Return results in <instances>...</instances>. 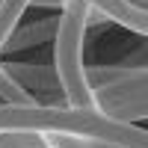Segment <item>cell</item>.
I'll list each match as a JSON object with an SVG mask.
<instances>
[{
    "label": "cell",
    "instance_id": "cell-1",
    "mask_svg": "<svg viewBox=\"0 0 148 148\" xmlns=\"http://www.w3.org/2000/svg\"><path fill=\"white\" fill-rule=\"evenodd\" d=\"M86 27H89V6L83 0H65L59 9V24L53 36V71L59 89H62L65 107L71 110H95L83 65Z\"/></svg>",
    "mask_w": 148,
    "mask_h": 148
},
{
    "label": "cell",
    "instance_id": "cell-2",
    "mask_svg": "<svg viewBox=\"0 0 148 148\" xmlns=\"http://www.w3.org/2000/svg\"><path fill=\"white\" fill-rule=\"evenodd\" d=\"M145 80H127L119 86H110V89L92 92V107L95 113H101L113 121H121V125H139L145 119L148 110V98H145Z\"/></svg>",
    "mask_w": 148,
    "mask_h": 148
},
{
    "label": "cell",
    "instance_id": "cell-3",
    "mask_svg": "<svg viewBox=\"0 0 148 148\" xmlns=\"http://www.w3.org/2000/svg\"><path fill=\"white\" fill-rule=\"evenodd\" d=\"M15 80L21 89L27 92H47V107H65V98L62 89H59V80H56V71L53 65H33V62H0Z\"/></svg>",
    "mask_w": 148,
    "mask_h": 148
},
{
    "label": "cell",
    "instance_id": "cell-4",
    "mask_svg": "<svg viewBox=\"0 0 148 148\" xmlns=\"http://www.w3.org/2000/svg\"><path fill=\"white\" fill-rule=\"evenodd\" d=\"M89 9L101 12L107 21H116L119 27H127L130 33H148V12H136L127 0H83Z\"/></svg>",
    "mask_w": 148,
    "mask_h": 148
},
{
    "label": "cell",
    "instance_id": "cell-5",
    "mask_svg": "<svg viewBox=\"0 0 148 148\" xmlns=\"http://www.w3.org/2000/svg\"><path fill=\"white\" fill-rule=\"evenodd\" d=\"M139 77H148V68L125 65V62L89 65L86 68V86H89V92H101V89H110V86H119V83H127V80H139Z\"/></svg>",
    "mask_w": 148,
    "mask_h": 148
},
{
    "label": "cell",
    "instance_id": "cell-6",
    "mask_svg": "<svg viewBox=\"0 0 148 148\" xmlns=\"http://www.w3.org/2000/svg\"><path fill=\"white\" fill-rule=\"evenodd\" d=\"M56 24H59V15L45 18V21H33V24H27V27H15V33L9 36V42H6L3 51H27V47L45 45L47 39L56 36Z\"/></svg>",
    "mask_w": 148,
    "mask_h": 148
},
{
    "label": "cell",
    "instance_id": "cell-7",
    "mask_svg": "<svg viewBox=\"0 0 148 148\" xmlns=\"http://www.w3.org/2000/svg\"><path fill=\"white\" fill-rule=\"evenodd\" d=\"M27 6H30V0H0V51L6 47L9 36L15 33L21 15L27 12Z\"/></svg>",
    "mask_w": 148,
    "mask_h": 148
},
{
    "label": "cell",
    "instance_id": "cell-8",
    "mask_svg": "<svg viewBox=\"0 0 148 148\" xmlns=\"http://www.w3.org/2000/svg\"><path fill=\"white\" fill-rule=\"evenodd\" d=\"M0 98L12 107H39V98H33L27 89H21L3 65H0Z\"/></svg>",
    "mask_w": 148,
    "mask_h": 148
},
{
    "label": "cell",
    "instance_id": "cell-9",
    "mask_svg": "<svg viewBox=\"0 0 148 148\" xmlns=\"http://www.w3.org/2000/svg\"><path fill=\"white\" fill-rule=\"evenodd\" d=\"M0 148H47V142H45V133H36V130H3Z\"/></svg>",
    "mask_w": 148,
    "mask_h": 148
},
{
    "label": "cell",
    "instance_id": "cell-10",
    "mask_svg": "<svg viewBox=\"0 0 148 148\" xmlns=\"http://www.w3.org/2000/svg\"><path fill=\"white\" fill-rule=\"evenodd\" d=\"M45 142H47V148H116L113 142L71 136V133H45Z\"/></svg>",
    "mask_w": 148,
    "mask_h": 148
},
{
    "label": "cell",
    "instance_id": "cell-11",
    "mask_svg": "<svg viewBox=\"0 0 148 148\" xmlns=\"http://www.w3.org/2000/svg\"><path fill=\"white\" fill-rule=\"evenodd\" d=\"M65 0H30V6H53V9H62Z\"/></svg>",
    "mask_w": 148,
    "mask_h": 148
},
{
    "label": "cell",
    "instance_id": "cell-12",
    "mask_svg": "<svg viewBox=\"0 0 148 148\" xmlns=\"http://www.w3.org/2000/svg\"><path fill=\"white\" fill-rule=\"evenodd\" d=\"M127 3L136 9V12H148V3H145V0H127Z\"/></svg>",
    "mask_w": 148,
    "mask_h": 148
}]
</instances>
